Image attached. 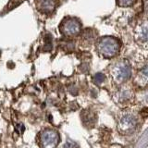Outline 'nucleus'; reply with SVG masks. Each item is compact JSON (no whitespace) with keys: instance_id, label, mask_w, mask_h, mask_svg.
Returning a JSON list of instances; mask_svg holds the SVG:
<instances>
[{"instance_id":"obj_1","label":"nucleus","mask_w":148,"mask_h":148,"mask_svg":"<svg viewBox=\"0 0 148 148\" xmlns=\"http://www.w3.org/2000/svg\"><path fill=\"white\" fill-rule=\"evenodd\" d=\"M96 47L100 55L106 58H114L119 51V45L118 40L109 36L101 38L97 43Z\"/></svg>"},{"instance_id":"obj_2","label":"nucleus","mask_w":148,"mask_h":148,"mask_svg":"<svg viewBox=\"0 0 148 148\" xmlns=\"http://www.w3.org/2000/svg\"><path fill=\"white\" fill-rule=\"evenodd\" d=\"M111 75L117 83H122L128 81L132 75V68L127 61L117 62L111 69Z\"/></svg>"},{"instance_id":"obj_3","label":"nucleus","mask_w":148,"mask_h":148,"mask_svg":"<svg viewBox=\"0 0 148 148\" xmlns=\"http://www.w3.org/2000/svg\"><path fill=\"white\" fill-rule=\"evenodd\" d=\"M137 118L132 113H126L121 116L119 120L118 129L122 134H131L137 128Z\"/></svg>"},{"instance_id":"obj_4","label":"nucleus","mask_w":148,"mask_h":148,"mask_svg":"<svg viewBox=\"0 0 148 148\" xmlns=\"http://www.w3.org/2000/svg\"><path fill=\"white\" fill-rule=\"evenodd\" d=\"M59 134L51 129H46L40 134V145L43 148H56L59 143Z\"/></svg>"},{"instance_id":"obj_5","label":"nucleus","mask_w":148,"mask_h":148,"mask_svg":"<svg viewBox=\"0 0 148 148\" xmlns=\"http://www.w3.org/2000/svg\"><path fill=\"white\" fill-rule=\"evenodd\" d=\"M82 24L77 18H68L61 22L60 24V31L62 34L68 36L77 35L81 32Z\"/></svg>"},{"instance_id":"obj_6","label":"nucleus","mask_w":148,"mask_h":148,"mask_svg":"<svg viewBox=\"0 0 148 148\" xmlns=\"http://www.w3.org/2000/svg\"><path fill=\"white\" fill-rule=\"evenodd\" d=\"M36 7L43 13H51L57 7V0H36Z\"/></svg>"},{"instance_id":"obj_7","label":"nucleus","mask_w":148,"mask_h":148,"mask_svg":"<svg viewBox=\"0 0 148 148\" xmlns=\"http://www.w3.org/2000/svg\"><path fill=\"white\" fill-rule=\"evenodd\" d=\"M95 116L94 114H92L91 112H85L84 114L82 115V121L85 125L87 124V121L89 120V122H88V126H91V125H94L95 122Z\"/></svg>"},{"instance_id":"obj_8","label":"nucleus","mask_w":148,"mask_h":148,"mask_svg":"<svg viewBox=\"0 0 148 148\" xmlns=\"http://www.w3.org/2000/svg\"><path fill=\"white\" fill-rule=\"evenodd\" d=\"M139 36H140L141 40H143V42H145V43L147 41V25H146V22H145L143 24H142L140 26Z\"/></svg>"},{"instance_id":"obj_9","label":"nucleus","mask_w":148,"mask_h":148,"mask_svg":"<svg viewBox=\"0 0 148 148\" xmlns=\"http://www.w3.org/2000/svg\"><path fill=\"white\" fill-rule=\"evenodd\" d=\"M136 0H117V3L120 7H130L133 3H135Z\"/></svg>"},{"instance_id":"obj_10","label":"nucleus","mask_w":148,"mask_h":148,"mask_svg":"<svg viewBox=\"0 0 148 148\" xmlns=\"http://www.w3.org/2000/svg\"><path fill=\"white\" fill-rule=\"evenodd\" d=\"M104 81H105V75H104V74H102V73H97L94 77V82L97 85L101 84V83L103 82Z\"/></svg>"},{"instance_id":"obj_11","label":"nucleus","mask_w":148,"mask_h":148,"mask_svg":"<svg viewBox=\"0 0 148 148\" xmlns=\"http://www.w3.org/2000/svg\"><path fill=\"white\" fill-rule=\"evenodd\" d=\"M24 126H23V124H18L16 126V131L18 132V133H22L23 132H24Z\"/></svg>"},{"instance_id":"obj_12","label":"nucleus","mask_w":148,"mask_h":148,"mask_svg":"<svg viewBox=\"0 0 148 148\" xmlns=\"http://www.w3.org/2000/svg\"><path fill=\"white\" fill-rule=\"evenodd\" d=\"M0 145H1V140H0Z\"/></svg>"}]
</instances>
